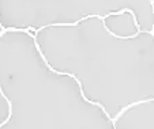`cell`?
Masks as SVG:
<instances>
[{"mask_svg": "<svg viewBox=\"0 0 154 129\" xmlns=\"http://www.w3.org/2000/svg\"><path fill=\"white\" fill-rule=\"evenodd\" d=\"M0 94L3 95L4 99H6V100H7V103H8V116H7V118L3 121V122L0 124V128H3V126H4V125H7V124H8V121L11 120V116H12V105H11V100L7 99V97L4 95V91H3V88H2V86H0Z\"/></svg>", "mask_w": 154, "mask_h": 129, "instance_id": "7a4b0ae2", "label": "cell"}, {"mask_svg": "<svg viewBox=\"0 0 154 129\" xmlns=\"http://www.w3.org/2000/svg\"><path fill=\"white\" fill-rule=\"evenodd\" d=\"M150 4L153 7V15H154V0H150ZM151 34H154V23H153V30H151Z\"/></svg>", "mask_w": 154, "mask_h": 129, "instance_id": "3957f363", "label": "cell"}, {"mask_svg": "<svg viewBox=\"0 0 154 129\" xmlns=\"http://www.w3.org/2000/svg\"><path fill=\"white\" fill-rule=\"evenodd\" d=\"M27 35H30V37H32L33 40H34V46H35V49H37V52H38V53H40L41 58H42V60H44V63H45V65L48 67V69H49V71H52V72H55V74H57V75H66V76H70V77H72V79H75V80H76V83H78V86H79V90H81V95H82V98H83V99L86 100V102L91 103V105H96V106H98L100 109H101L102 112L105 113V116H106V117L109 118V121H112V117H111V116H109V113H108L106 110H105V107L102 106L101 103H98V102H94V100H91V99H87V98H86V95H85V92H83V88H82V82L79 80L78 77H76V75H75V74H70V72H61V71H57V69H55V68H53V67H51V65H49V63H48L47 57L44 56L42 50H41L40 45H38V42H37V34H33L32 32H29V33H27Z\"/></svg>", "mask_w": 154, "mask_h": 129, "instance_id": "6da1fadb", "label": "cell"}]
</instances>
